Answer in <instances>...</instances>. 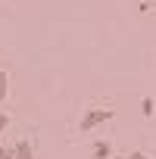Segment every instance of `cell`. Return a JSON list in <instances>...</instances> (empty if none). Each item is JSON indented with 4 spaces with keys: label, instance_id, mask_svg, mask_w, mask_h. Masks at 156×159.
<instances>
[{
    "label": "cell",
    "instance_id": "5",
    "mask_svg": "<svg viewBox=\"0 0 156 159\" xmlns=\"http://www.w3.org/2000/svg\"><path fill=\"white\" fill-rule=\"evenodd\" d=\"M153 106H156L153 97H144V100H140V112H144V116H153Z\"/></svg>",
    "mask_w": 156,
    "mask_h": 159
},
{
    "label": "cell",
    "instance_id": "3",
    "mask_svg": "<svg viewBox=\"0 0 156 159\" xmlns=\"http://www.w3.org/2000/svg\"><path fill=\"white\" fill-rule=\"evenodd\" d=\"M91 156H94V159H109V156H112V147H109V140H94V147H91Z\"/></svg>",
    "mask_w": 156,
    "mask_h": 159
},
{
    "label": "cell",
    "instance_id": "8",
    "mask_svg": "<svg viewBox=\"0 0 156 159\" xmlns=\"http://www.w3.org/2000/svg\"><path fill=\"white\" fill-rule=\"evenodd\" d=\"M150 10V0H140V13H147Z\"/></svg>",
    "mask_w": 156,
    "mask_h": 159
},
{
    "label": "cell",
    "instance_id": "6",
    "mask_svg": "<svg viewBox=\"0 0 156 159\" xmlns=\"http://www.w3.org/2000/svg\"><path fill=\"white\" fill-rule=\"evenodd\" d=\"M119 159H150L144 150H134V153H125V156H119Z\"/></svg>",
    "mask_w": 156,
    "mask_h": 159
},
{
    "label": "cell",
    "instance_id": "4",
    "mask_svg": "<svg viewBox=\"0 0 156 159\" xmlns=\"http://www.w3.org/2000/svg\"><path fill=\"white\" fill-rule=\"evenodd\" d=\"M7 94H10V75H7L3 66H0V100H7Z\"/></svg>",
    "mask_w": 156,
    "mask_h": 159
},
{
    "label": "cell",
    "instance_id": "7",
    "mask_svg": "<svg viewBox=\"0 0 156 159\" xmlns=\"http://www.w3.org/2000/svg\"><path fill=\"white\" fill-rule=\"evenodd\" d=\"M7 125H10V116H7V112H0V134L7 131Z\"/></svg>",
    "mask_w": 156,
    "mask_h": 159
},
{
    "label": "cell",
    "instance_id": "1",
    "mask_svg": "<svg viewBox=\"0 0 156 159\" xmlns=\"http://www.w3.org/2000/svg\"><path fill=\"white\" fill-rule=\"evenodd\" d=\"M112 119V112L106 109V106H91L88 112H81V122H78V131L81 134H91V131H97L100 125H106Z\"/></svg>",
    "mask_w": 156,
    "mask_h": 159
},
{
    "label": "cell",
    "instance_id": "2",
    "mask_svg": "<svg viewBox=\"0 0 156 159\" xmlns=\"http://www.w3.org/2000/svg\"><path fill=\"white\" fill-rule=\"evenodd\" d=\"M13 159H34V150H31V140H19L16 147H13Z\"/></svg>",
    "mask_w": 156,
    "mask_h": 159
}]
</instances>
